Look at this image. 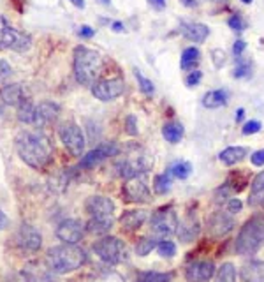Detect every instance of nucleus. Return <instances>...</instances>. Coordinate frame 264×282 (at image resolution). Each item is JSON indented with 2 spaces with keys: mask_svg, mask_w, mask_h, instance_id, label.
<instances>
[{
  "mask_svg": "<svg viewBox=\"0 0 264 282\" xmlns=\"http://www.w3.org/2000/svg\"><path fill=\"white\" fill-rule=\"evenodd\" d=\"M16 152L25 164L34 169H42L53 157V143L41 131H21L16 136Z\"/></svg>",
  "mask_w": 264,
  "mask_h": 282,
  "instance_id": "obj_1",
  "label": "nucleus"
},
{
  "mask_svg": "<svg viewBox=\"0 0 264 282\" xmlns=\"http://www.w3.org/2000/svg\"><path fill=\"white\" fill-rule=\"evenodd\" d=\"M86 263V252L76 244H62L51 247L46 254V265L53 273L65 275Z\"/></svg>",
  "mask_w": 264,
  "mask_h": 282,
  "instance_id": "obj_2",
  "label": "nucleus"
},
{
  "mask_svg": "<svg viewBox=\"0 0 264 282\" xmlns=\"http://www.w3.org/2000/svg\"><path fill=\"white\" fill-rule=\"evenodd\" d=\"M85 206L90 215L86 229L92 235L106 236L115 224V203L106 196H92L86 200Z\"/></svg>",
  "mask_w": 264,
  "mask_h": 282,
  "instance_id": "obj_3",
  "label": "nucleus"
},
{
  "mask_svg": "<svg viewBox=\"0 0 264 282\" xmlns=\"http://www.w3.org/2000/svg\"><path fill=\"white\" fill-rule=\"evenodd\" d=\"M102 73V57L95 50L78 46L74 50V76L76 81L85 86H92L99 81Z\"/></svg>",
  "mask_w": 264,
  "mask_h": 282,
  "instance_id": "obj_4",
  "label": "nucleus"
},
{
  "mask_svg": "<svg viewBox=\"0 0 264 282\" xmlns=\"http://www.w3.org/2000/svg\"><path fill=\"white\" fill-rule=\"evenodd\" d=\"M264 244V219L252 217L245 222L238 238H236L234 251L239 256H252L262 247Z\"/></svg>",
  "mask_w": 264,
  "mask_h": 282,
  "instance_id": "obj_5",
  "label": "nucleus"
},
{
  "mask_svg": "<svg viewBox=\"0 0 264 282\" xmlns=\"http://www.w3.org/2000/svg\"><path fill=\"white\" fill-rule=\"evenodd\" d=\"M94 252L97 254V257L104 261L106 265H120L123 261L129 259V249L117 236H102L101 240H97L92 245Z\"/></svg>",
  "mask_w": 264,
  "mask_h": 282,
  "instance_id": "obj_6",
  "label": "nucleus"
},
{
  "mask_svg": "<svg viewBox=\"0 0 264 282\" xmlns=\"http://www.w3.org/2000/svg\"><path fill=\"white\" fill-rule=\"evenodd\" d=\"M115 168H117V173L120 177L127 180V178L138 177V175L150 171V169L153 168V157L146 152H132L120 159Z\"/></svg>",
  "mask_w": 264,
  "mask_h": 282,
  "instance_id": "obj_7",
  "label": "nucleus"
},
{
  "mask_svg": "<svg viewBox=\"0 0 264 282\" xmlns=\"http://www.w3.org/2000/svg\"><path fill=\"white\" fill-rule=\"evenodd\" d=\"M32 46V37L25 32L14 29L2 14H0V50L13 51H29Z\"/></svg>",
  "mask_w": 264,
  "mask_h": 282,
  "instance_id": "obj_8",
  "label": "nucleus"
},
{
  "mask_svg": "<svg viewBox=\"0 0 264 282\" xmlns=\"http://www.w3.org/2000/svg\"><path fill=\"white\" fill-rule=\"evenodd\" d=\"M178 229V217L173 208H161L150 217V231L155 238H169Z\"/></svg>",
  "mask_w": 264,
  "mask_h": 282,
  "instance_id": "obj_9",
  "label": "nucleus"
},
{
  "mask_svg": "<svg viewBox=\"0 0 264 282\" xmlns=\"http://www.w3.org/2000/svg\"><path fill=\"white\" fill-rule=\"evenodd\" d=\"M58 138L63 143L67 150L73 154L74 157L85 156V134H83L81 127L76 125L74 122H65L58 127Z\"/></svg>",
  "mask_w": 264,
  "mask_h": 282,
  "instance_id": "obj_10",
  "label": "nucleus"
},
{
  "mask_svg": "<svg viewBox=\"0 0 264 282\" xmlns=\"http://www.w3.org/2000/svg\"><path fill=\"white\" fill-rule=\"evenodd\" d=\"M122 190H123L125 200L130 201V203H146V201H150V196H151L146 173L127 178Z\"/></svg>",
  "mask_w": 264,
  "mask_h": 282,
  "instance_id": "obj_11",
  "label": "nucleus"
},
{
  "mask_svg": "<svg viewBox=\"0 0 264 282\" xmlns=\"http://www.w3.org/2000/svg\"><path fill=\"white\" fill-rule=\"evenodd\" d=\"M125 90V83L122 78H109V79H99L92 85V94L99 101H113V99L120 97Z\"/></svg>",
  "mask_w": 264,
  "mask_h": 282,
  "instance_id": "obj_12",
  "label": "nucleus"
},
{
  "mask_svg": "<svg viewBox=\"0 0 264 282\" xmlns=\"http://www.w3.org/2000/svg\"><path fill=\"white\" fill-rule=\"evenodd\" d=\"M16 245L19 247L21 252L34 254L41 249L42 245V236L39 233V229H35L30 224H21L16 233Z\"/></svg>",
  "mask_w": 264,
  "mask_h": 282,
  "instance_id": "obj_13",
  "label": "nucleus"
},
{
  "mask_svg": "<svg viewBox=\"0 0 264 282\" xmlns=\"http://www.w3.org/2000/svg\"><path fill=\"white\" fill-rule=\"evenodd\" d=\"M85 229H86V226L83 224L81 221L65 219L58 224L55 235H57L58 240H62V244H76L78 245L79 242L83 240V236H85Z\"/></svg>",
  "mask_w": 264,
  "mask_h": 282,
  "instance_id": "obj_14",
  "label": "nucleus"
},
{
  "mask_svg": "<svg viewBox=\"0 0 264 282\" xmlns=\"http://www.w3.org/2000/svg\"><path fill=\"white\" fill-rule=\"evenodd\" d=\"M118 154H120V148H118L117 143H102V145H99L97 148L90 150V152L81 157V161H79V168L90 169V168H94V166L101 164V162L106 161V159L118 156Z\"/></svg>",
  "mask_w": 264,
  "mask_h": 282,
  "instance_id": "obj_15",
  "label": "nucleus"
},
{
  "mask_svg": "<svg viewBox=\"0 0 264 282\" xmlns=\"http://www.w3.org/2000/svg\"><path fill=\"white\" fill-rule=\"evenodd\" d=\"M215 272L217 268H215L213 261H192L185 268V277L189 282H208L215 275Z\"/></svg>",
  "mask_w": 264,
  "mask_h": 282,
  "instance_id": "obj_16",
  "label": "nucleus"
},
{
  "mask_svg": "<svg viewBox=\"0 0 264 282\" xmlns=\"http://www.w3.org/2000/svg\"><path fill=\"white\" fill-rule=\"evenodd\" d=\"M234 226V219H233V213L231 212H215L213 215L208 219V231H210L211 236H224L233 229Z\"/></svg>",
  "mask_w": 264,
  "mask_h": 282,
  "instance_id": "obj_17",
  "label": "nucleus"
},
{
  "mask_svg": "<svg viewBox=\"0 0 264 282\" xmlns=\"http://www.w3.org/2000/svg\"><path fill=\"white\" fill-rule=\"evenodd\" d=\"M60 113V106L55 104L51 101H42L35 106V118H34V125L42 129V127L53 124L55 120L58 118Z\"/></svg>",
  "mask_w": 264,
  "mask_h": 282,
  "instance_id": "obj_18",
  "label": "nucleus"
},
{
  "mask_svg": "<svg viewBox=\"0 0 264 282\" xmlns=\"http://www.w3.org/2000/svg\"><path fill=\"white\" fill-rule=\"evenodd\" d=\"M0 97L7 106H16V108L27 99L25 90H23V86L19 83H11V85L2 86L0 89Z\"/></svg>",
  "mask_w": 264,
  "mask_h": 282,
  "instance_id": "obj_19",
  "label": "nucleus"
},
{
  "mask_svg": "<svg viewBox=\"0 0 264 282\" xmlns=\"http://www.w3.org/2000/svg\"><path fill=\"white\" fill-rule=\"evenodd\" d=\"M182 34L192 42H205L210 35V29L203 23H182Z\"/></svg>",
  "mask_w": 264,
  "mask_h": 282,
  "instance_id": "obj_20",
  "label": "nucleus"
},
{
  "mask_svg": "<svg viewBox=\"0 0 264 282\" xmlns=\"http://www.w3.org/2000/svg\"><path fill=\"white\" fill-rule=\"evenodd\" d=\"M243 282H264V261H250L239 272Z\"/></svg>",
  "mask_w": 264,
  "mask_h": 282,
  "instance_id": "obj_21",
  "label": "nucleus"
},
{
  "mask_svg": "<svg viewBox=\"0 0 264 282\" xmlns=\"http://www.w3.org/2000/svg\"><path fill=\"white\" fill-rule=\"evenodd\" d=\"M176 233H178V236L182 242H192L195 236L199 235L197 219H194V215L185 217L182 222H178V229H176Z\"/></svg>",
  "mask_w": 264,
  "mask_h": 282,
  "instance_id": "obj_22",
  "label": "nucleus"
},
{
  "mask_svg": "<svg viewBox=\"0 0 264 282\" xmlns=\"http://www.w3.org/2000/svg\"><path fill=\"white\" fill-rule=\"evenodd\" d=\"M227 102H229V94L224 89L210 90V92H206L205 97H203V106L208 110L222 108V106H227Z\"/></svg>",
  "mask_w": 264,
  "mask_h": 282,
  "instance_id": "obj_23",
  "label": "nucleus"
},
{
  "mask_svg": "<svg viewBox=\"0 0 264 282\" xmlns=\"http://www.w3.org/2000/svg\"><path fill=\"white\" fill-rule=\"evenodd\" d=\"M145 221H146L145 210H129V212H125L122 217H120V224H122V228L129 229V231L139 229Z\"/></svg>",
  "mask_w": 264,
  "mask_h": 282,
  "instance_id": "obj_24",
  "label": "nucleus"
},
{
  "mask_svg": "<svg viewBox=\"0 0 264 282\" xmlns=\"http://www.w3.org/2000/svg\"><path fill=\"white\" fill-rule=\"evenodd\" d=\"M247 154H249V150L245 148V146H227L226 150H222L220 152V162L226 166H234L238 164V162H241L243 159L247 157Z\"/></svg>",
  "mask_w": 264,
  "mask_h": 282,
  "instance_id": "obj_25",
  "label": "nucleus"
},
{
  "mask_svg": "<svg viewBox=\"0 0 264 282\" xmlns=\"http://www.w3.org/2000/svg\"><path fill=\"white\" fill-rule=\"evenodd\" d=\"M249 205L250 206H261L264 205V169L254 178L249 194Z\"/></svg>",
  "mask_w": 264,
  "mask_h": 282,
  "instance_id": "obj_26",
  "label": "nucleus"
},
{
  "mask_svg": "<svg viewBox=\"0 0 264 282\" xmlns=\"http://www.w3.org/2000/svg\"><path fill=\"white\" fill-rule=\"evenodd\" d=\"M199 60H201V51L195 46H189L183 50L182 58H180V66H182L183 71H190L197 67Z\"/></svg>",
  "mask_w": 264,
  "mask_h": 282,
  "instance_id": "obj_27",
  "label": "nucleus"
},
{
  "mask_svg": "<svg viewBox=\"0 0 264 282\" xmlns=\"http://www.w3.org/2000/svg\"><path fill=\"white\" fill-rule=\"evenodd\" d=\"M173 277H174L173 272H153V270H148V272H138L136 282H171Z\"/></svg>",
  "mask_w": 264,
  "mask_h": 282,
  "instance_id": "obj_28",
  "label": "nucleus"
},
{
  "mask_svg": "<svg viewBox=\"0 0 264 282\" xmlns=\"http://www.w3.org/2000/svg\"><path fill=\"white\" fill-rule=\"evenodd\" d=\"M162 136L166 141L169 143H178L183 138V125L180 122H167L162 127Z\"/></svg>",
  "mask_w": 264,
  "mask_h": 282,
  "instance_id": "obj_29",
  "label": "nucleus"
},
{
  "mask_svg": "<svg viewBox=\"0 0 264 282\" xmlns=\"http://www.w3.org/2000/svg\"><path fill=\"white\" fill-rule=\"evenodd\" d=\"M34 118H35V106L32 104L30 99H25V101L18 106V120L21 122V124L34 125Z\"/></svg>",
  "mask_w": 264,
  "mask_h": 282,
  "instance_id": "obj_30",
  "label": "nucleus"
},
{
  "mask_svg": "<svg viewBox=\"0 0 264 282\" xmlns=\"http://www.w3.org/2000/svg\"><path fill=\"white\" fill-rule=\"evenodd\" d=\"M171 187H173V180H171L169 173H161L153 178V190L157 194H166L169 192Z\"/></svg>",
  "mask_w": 264,
  "mask_h": 282,
  "instance_id": "obj_31",
  "label": "nucleus"
},
{
  "mask_svg": "<svg viewBox=\"0 0 264 282\" xmlns=\"http://www.w3.org/2000/svg\"><path fill=\"white\" fill-rule=\"evenodd\" d=\"M157 240H159V238H155V236L141 238V240L136 244V254H138V256H148V254H150L159 245Z\"/></svg>",
  "mask_w": 264,
  "mask_h": 282,
  "instance_id": "obj_32",
  "label": "nucleus"
},
{
  "mask_svg": "<svg viewBox=\"0 0 264 282\" xmlns=\"http://www.w3.org/2000/svg\"><path fill=\"white\" fill-rule=\"evenodd\" d=\"M169 173L173 175V177L180 178V180H185V178L190 177L192 166H190V162H187V161H178L169 168Z\"/></svg>",
  "mask_w": 264,
  "mask_h": 282,
  "instance_id": "obj_33",
  "label": "nucleus"
},
{
  "mask_svg": "<svg viewBox=\"0 0 264 282\" xmlns=\"http://www.w3.org/2000/svg\"><path fill=\"white\" fill-rule=\"evenodd\" d=\"M215 282H236V268L233 263H224L217 270V279Z\"/></svg>",
  "mask_w": 264,
  "mask_h": 282,
  "instance_id": "obj_34",
  "label": "nucleus"
},
{
  "mask_svg": "<svg viewBox=\"0 0 264 282\" xmlns=\"http://www.w3.org/2000/svg\"><path fill=\"white\" fill-rule=\"evenodd\" d=\"M134 76H136V79H138V85H139V89H141L143 94H145V95H153L155 86H153V83H151V79H148L146 76H143L139 69H134Z\"/></svg>",
  "mask_w": 264,
  "mask_h": 282,
  "instance_id": "obj_35",
  "label": "nucleus"
},
{
  "mask_svg": "<svg viewBox=\"0 0 264 282\" xmlns=\"http://www.w3.org/2000/svg\"><path fill=\"white\" fill-rule=\"evenodd\" d=\"M250 69H252L250 62L245 60L243 57H238L236 58V67L233 71V76L238 78V79L239 78H247V76H250Z\"/></svg>",
  "mask_w": 264,
  "mask_h": 282,
  "instance_id": "obj_36",
  "label": "nucleus"
},
{
  "mask_svg": "<svg viewBox=\"0 0 264 282\" xmlns=\"http://www.w3.org/2000/svg\"><path fill=\"white\" fill-rule=\"evenodd\" d=\"M92 282H125V279L115 270H104V272H99Z\"/></svg>",
  "mask_w": 264,
  "mask_h": 282,
  "instance_id": "obj_37",
  "label": "nucleus"
},
{
  "mask_svg": "<svg viewBox=\"0 0 264 282\" xmlns=\"http://www.w3.org/2000/svg\"><path fill=\"white\" fill-rule=\"evenodd\" d=\"M157 251H159V254H161L162 257H173L174 254H176V244L166 238V240L159 242Z\"/></svg>",
  "mask_w": 264,
  "mask_h": 282,
  "instance_id": "obj_38",
  "label": "nucleus"
},
{
  "mask_svg": "<svg viewBox=\"0 0 264 282\" xmlns=\"http://www.w3.org/2000/svg\"><path fill=\"white\" fill-rule=\"evenodd\" d=\"M227 25H229L234 32H243V30L247 29V21L239 14H233V16H231V18L227 19Z\"/></svg>",
  "mask_w": 264,
  "mask_h": 282,
  "instance_id": "obj_39",
  "label": "nucleus"
},
{
  "mask_svg": "<svg viewBox=\"0 0 264 282\" xmlns=\"http://www.w3.org/2000/svg\"><path fill=\"white\" fill-rule=\"evenodd\" d=\"M226 51L220 50V48H215V50H211V62H213V66L220 69V67L226 63Z\"/></svg>",
  "mask_w": 264,
  "mask_h": 282,
  "instance_id": "obj_40",
  "label": "nucleus"
},
{
  "mask_svg": "<svg viewBox=\"0 0 264 282\" xmlns=\"http://www.w3.org/2000/svg\"><path fill=\"white\" fill-rule=\"evenodd\" d=\"M203 79V73L201 71H190V74L185 78V83L187 86H197Z\"/></svg>",
  "mask_w": 264,
  "mask_h": 282,
  "instance_id": "obj_41",
  "label": "nucleus"
},
{
  "mask_svg": "<svg viewBox=\"0 0 264 282\" xmlns=\"http://www.w3.org/2000/svg\"><path fill=\"white\" fill-rule=\"evenodd\" d=\"M261 131V122L259 120H250V122H247L245 125H243V134L245 136H249V134H255V133H259Z\"/></svg>",
  "mask_w": 264,
  "mask_h": 282,
  "instance_id": "obj_42",
  "label": "nucleus"
},
{
  "mask_svg": "<svg viewBox=\"0 0 264 282\" xmlns=\"http://www.w3.org/2000/svg\"><path fill=\"white\" fill-rule=\"evenodd\" d=\"M125 127H127V133H129L130 136H136V134H138V120H136L134 115H129V117L125 118Z\"/></svg>",
  "mask_w": 264,
  "mask_h": 282,
  "instance_id": "obj_43",
  "label": "nucleus"
},
{
  "mask_svg": "<svg viewBox=\"0 0 264 282\" xmlns=\"http://www.w3.org/2000/svg\"><path fill=\"white\" fill-rule=\"evenodd\" d=\"M11 73H13L11 66L6 60H2V58H0V83L6 81V79L11 76Z\"/></svg>",
  "mask_w": 264,
  "mask_h": 282,
  "instance_id": "obj_44",
  "label": "nucleus"
},
{
  "mask_svg": "<svg viewBox=\"0 0 264 282\" xmlns=\"http://www.w3.org/2000/svg\"><path fill=\"white\" fill-rule=\"evenodd\" d=\"M241 208H243V205L238 198H233V200H229V203H227V212H231L233 215L238 212H241Z\"/></svg>",
  "mask_w": 264,
  "mask_h": 282,
  "instance_id": "obj_45",
  "label": "nucleus"
},
{
  "mask_svg": "<svg viewBox=\"0 0 264 282\" xmlns=\"http://www.w3.org/2000/svg\"><path fill=\"white\" fill-rule=\"evenodd\" d=\"M245 48H247V42L243 41V39H238V41L233 45V53H234V57L238 58V57H241L243 55V51H245Z\"/></svg>",
  "mask_w": 264,
  "mask_h": 282,
  "instance_id": "obj_46",
  "label": "nucleus"
},
{
  "mask_svg": "<svg viewBox=\"0 0 264 282\" xmlns=\"http://www.w3.org/2000/svg\"><path fill=\"white\" fill-rule=\"evenodd\" d=\"M250 161L254 166H264V150H257L250 156Z\"/></svg>",
  "mask_w": 264,
  "mask_h": 282,
  "instance_id": "obj_47",
  "label": "nucleus"
},
{
  "mask_svg": "<svg viewBox=\"0 0 264 282\" xmlns=\"http://www.w3.org/2000/svg\"><path fill=\"white\" fill-rule=\"evenodd\" d=\"M78 34L81 35V37H85V39H90V37H94L95 35V29H92L90 25H81L79 27V30H78Z\"/></svg>",
  "mask_w": 264,
  "mask_h": 282,
  "instance_id": "obj_48",
  "label": "nucleus"
},
{
  "mask_svg": "<svg viewBox=\"0 0 264 282\" xmlns=\"http://www.w3.org/2000/svg\"><path fill=\"white\" fill-rule=\"evenodd\" d=\"M148 4L157 11H162L166 7V0H148Z\"/></svg>",
  "mask_w": 264,
  "mask_h": 282,
  "instance_id": "obj_49",
  "label": "nucleus"
},
{
  "mask_svg": "<svg viewBox=\"0 0 264 282\" xmlns=\"http://www.w3.org/2000/svg\"><path fill=\"white\" fill-rule=\"evenodd\" d=\"M7 226H9V219H7L6 213H4L2 210H0V231H4V229H6Z\"/></svg>",
  "mask_w": 264,
  "mask_h": 282,
  "instance_id": "obj_50",
  "label": "nucleus"
},
{
  "mask_svg": "<svg viewBox=\"0 0 264 282\" xmlns=\"http://www.w3.org/2000/svg\"><path fill=\"white\" fill-rule=\"evenodd\" d=\"M111 29H113V32H117V34H120V32L125 30V25H123L122 21H113V25H111Z\"/></svg>",
  "mask_w": 264,
  "mask_h": 282,
  "instance_id": "obj_51",
  "label": "nucleus"
},
{
  "mask_svg": "<svg viewBox=\"0 0 264 282\" xmlns=\"http://www.w3.org/2000/svg\"><path fill=\"white\" fill-rule=\"evenodd\" d=\"M243 118H245V110L238 108V111H236V122H243Z\"/></svg>",
  "mask_w": 264,
  "mask_h": 282,
  "instance_id": "obj_52",
  "label": "nucleus"
},
{
  "mask_svg": "<svg viewBox=\"0 0 264 282\" xmlns=\"http://www.w3.org/2000/svg\"><path fill=\"white\" fill-rule=\"evenodd\" d=\"M180 2H182L185 7H195V6H197V2H195V0H180Z\"/></svg>",
  "mask_w": 264,
  "mask_h": 282,
  "instance_id": "obj_53",
  "label": "nucleus"
},
{
  "mask_svg": "<svg viewBox=\"0 0 264 282\" xmlns=\"http://www.w3.org/2000/svg\"><path fill=\"white\" fill-rule=\"evenodd\" d=\"M71 4L76 7H79V9H83L85 7V0H71Z\"/></svg>",
  "mask_w": 264,
  "mask_h": 282,
  "instance_id": "obj_54",
  "label": "nucleus"
},
{
  "mask_svg": "<svg viewBox=\"0 0 264 282\" xmlns=\"http://www.w3.org/2000/svg\"><path fill=\"white\" fill-rule=\"evenodd\" d=\"M6 106H7V104H6V102L2 101V97H0V115L4 113V110H6Z\"/></svg>",
  "mask_w": 264,
  "mask_h": 282,
  "instance_id": "obj_55",
  "label": "nucleus"
},
{
  "mask_svg": "<svg viewBox=\"0 0 264 282\" xmlns=\"http://www.w3.org/2000/svg\"><path fill=\"white\" fill-rule=\"evenodd\" d=\"M102 4H104V6H109V4H111V0H102Z\"/></svg>",
  "mask_w": 264,
  "mask_h": 282,
  "instance_id": "obj_56",
  "label": "nucleus"
},
{
  "mask_svg": "<svg viewBox=\"0 0 264 282\" xmlns=\"http://www.w3.org/2000/svg\"><path fill=\"white\" fill-rule=\"evenodd\" d=\"M241 2H243V4H252L254 0H241Z\"/></svg>",
  "mask_w": 264,
  "mask_h": 282,
  "instance_id": "obj_57",
  "label": "nucleus"
}]
</instances>
